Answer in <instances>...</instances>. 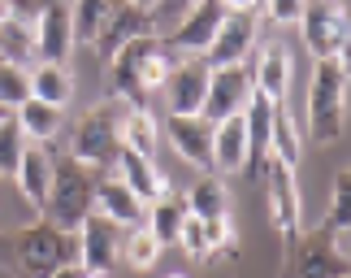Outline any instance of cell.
I'll return each mask as SVG.
<instances>
[{"label":"cell","mask_w":351,"mask_h":278,"mask_svg":"<svg viewBox=\"0 0 351 278\" xmlns=\"http://www.w3.org/2000/svg\"><path fill=\"white\" fill-rule=\"evenodd\" d=\"M13 248V261L26 278H52L65 266H78V244L74 235H65L57 227H48L44 218L39 222H26V227L9 240Z\"/></svg>","instance_id":"4"},{"label":"cell","mask_w":351,"mask_h":278,"mask_svg":"<svg viewBox=\"0 0 351 278\" xmlns=\"http://www.w3.org/2000/svg\"><path fill=\"white\" fill-rule=\"evenodd\" d=\"M243 161H247V130H243V113H239V117H226V122L213 126L208 165L221 178V174H243Z\"/></svg>","instance_id":"21"},{"label":"cell","mask_w":351,"mask_h":278,"mask_svg":"<svg viewBox=\"0 0 351 278\" xmlns=\"http://www.w3.org/2000/svg\"><path fill=\"white\" fill-rule=\"evenodd\" d=\"M31 35H35V65H65L74 52L70 5H44L31 22Z\"/></svg>","instance_id":"16"},{"label":"cell","mask_w":351,"mask_h":278,"mask_svg":"<svg viewBox=\"0 0 351 278\" xmlns=\"http://www.w3.org/2000/svg\"><path fill=\"white\" fill-rule=\"evenodd\" d=\"M300 13H304V5H287V0H278V5H261V18L278 22V26H300Z\"/></svg>","instance_id":"36"},{"label":"cell","mask_w":351,"mask_h":278,"mask_svg":"<svg viewBox=\"0 0 351 278\" xmlns=\"http://www.w3.org/2000/svg\"><path fill=\"white\" fill-rule=\"evenodd\" d=\"M13 183H18L22 200L31 205V209H44V196H48V183H52V152L39 148V143H26L22 165H18V174H13Z\"/></svg>","instance_id":"22"},{"label":"cell","mask_w":351,"mask_h":278,"mask_svg":"<svg viewBox=\"0 0 351 278\" xmlns=\"http://www.w3.org/2000/svg\"><path fill=\"white\" fill-rule=\"evenodd\" d=\"M160 91H165L169 117H195L199 109H204V91H208V65H204V57H178Z\"/></svg>","instance_id":"13"},{"label":"cell","mask_w":351,"mask_h":278,"mask_svg":"<svg viewBox=\"0 0 351 278\" xmlns=\"http://www.w3.org/2000/svg\"><path fill=\"white\" fill-rule=\"evenodd\" d=\"M109 9L104 0H83V5H70V35L74 44H96L104 22H109Z\"/></svg>","instance_id":"30"},{"label":"cell","mask_w":351,"mask_h":278,"mask_svg":"<svg viewBox=\"0 0 351 278\" xmlns=\"http://www.w3.org/2000/svg\"><path fill=\"white\" fill-rule=\"evenodd\" d=\"M347 235H334L326 227L304 231L287 248L282 278H347Z\"/></svg>","instance_id":"6"},{"label":"cell","mask_w":351,"mask_h":278,"mask_svg":"<svg viewBox=\"0 0 351 278\" xmlns=\"http://www.w3.org/2000/svg\"><path fill=\"white\" fill-rule=\"evenodd\" d=\"M156 5H113L109 9V22H104L100 39L91 48H96V57L109 65L121 48L130 44V39H143V35H160L156 31Z\"/></svg>","instance_id":"11"},{"label":"cell","mask_w":351,"mask_h":278,"mask_svg":"<svg viewBox=\"0 0 351 278\" xmlns=\"http://www.w3.org/2000/svg\"><path fill=\"white\" fill-rule=\"evenodd\" d=\"M5 18H13V5H5V0H0V22Z\"/></svg>","instance_id":"38"},{"label":"cell","mask_w":351,"mask_h":278,"mask_svg":"<svg viewBox=\"0 0 351 278\" xmlns=\"http://www.w3.org/2000/svg\"><path fill=\"white\" fill-rule=\"evenodd\" d=\"M173 61H178V52L165 44V35L130 39V44L109 61L117 104H126V109H147V96H152L156 87H165Z\"/></svg>","instance_id":"1"},{"label":"cell","mask_w":351,"mask_h":278,"mask_svg":"<svg viewBox=\"0 0 351 278\" xmlns=\"http://www.w3.org/2000/svg\"><path fill=\"white\" fill-rule=\"evenodd\" d=\"M265 196H269V222H274V231H278V240L282 244H295L304 235V200H300V178H295V170L291 165H282L269 157V165H265Z\"/></svg>","instance_id":"8"},{"label":"cell","mask_w":351,"mask_h":278,"mask_svg":"<svg viewBox=\"0 0 351 278\" xmlns=\"http://www.w3.org/2000/svg\"><path fill=\"white\" fill-rule=\"evenodd\" d=\"M70 96H74V78L65 65H31V100L65 109Z\"/></svg>","instance_id":"28"},{"label":"cell","mask_w":351,"mask_h":278,"mask_svg":"<svg viewBox=\"0 0 351 278\" xmlns=\"http://www.w3.org/2000/svg\"><path fill=\"white\" fill-rule=\"evenodd\" d=\"M96 213L109 218L113 227H121V231H134V227L143 222L147 205H143L117 174H100V183H96Z\"/></svg>","instance_id":"17"},{"label":"cell","mask_w":351,"mask_h":278,"mask_svg":"<svg viewBox=\"0 0 351 278\" xmlns=\"http://www.w3.org/2000/svg\"><path fill=\"white\" fill-rule=\"evenodd\" d=\"M160 257V244L147 235V227H134V231H121V248H117V261H126L130 270H152Z\"/></svg>","instance_id":"31"},{"label":"cell","mask_w":351,"mask_h":278,"mask_svg":"<svg viewBox=\"0 0 351 278\" xmlns=\"http://www.w3.org/2000/svg\"><path fill=\"white\" fill-rule=\"evenodd\" d=\"M269 113H274V104L252 96V104L243 109V130H247V161H243V174L247 178H261L274 148H269Z\"/></svg>","instance_id":"20"},{"label":"cell","mask_w":351,"mask_h":278,"mask_svg":"<svg viewBox=\"0 0 351 278\" xmlns=\"http://www.w3.org/2000/svg\"><path fill=\"white\" fill-rule=\"evenodd\" d=\"M347 218H351V183H347V170L334 174V192H330V209L321 218V227L334 231V235H347Z\"/></svg>","instance_id":"33"},{"label":"cell","mask_w":351,"mask_h":278,"mask_svg":"<svg viewBox=\"0 0 351 278\" xmlns=\"http://www.w3.org/2000/svg\"><path fill=\"white\" fill-rule=\"evenodd\" d=\"M9 117H13V113H9V109H5V104H0V122H9Z\"/></svg>","instance_id":"39"},{"label":"cell","mask_w":351,"mask_h":278,"mask_svg":"<svg viewBox=\"0 0 351 278\" xmlns=\"http://www.w3.org/2000/svg\"><path fill=\"white\" fill-rule=\"evenodd\" d=\"M13 122L22 126L26 143H39V148H48V143L61 135V126H65V109H52V104L26 100V104H18V109H13Z\"/></svg>","instance_id":"24"},{"label":"cell","mask_w":351,"mask_h":278,"mask_svg":"<svg viewBox=\"0 0 351 278\" xmlns=\"http://www.w3.org/2000/svg\"><path fill=\"white\" fill-rule=\"evenodd\" d=\"M261 44V5H226V18L213 35L204 52L208 70H226V65H247V57Z\"/></svg>","instance_id":"7"},{"label":"cell","mask_w":351,"mask_h":278,"mask_svg":"<svg viewBox=\"0 0 351 278\" xmlns=\"http://www.w3.org/2000/svg\"><path fill=\"white\" fill-rule=\"evenodd\" d=\"M52 278H91V274H87L83 266H65V270H57Z\"/></svg>","instance_id":"37"},{"label":"cell","mask_w":351,"mask_h":278,"mask_svg":"<svg viewBox=\"0 0 351 278\" xmlns=\"http://www.w3.org/2000/svg\"><path fill=\"white\" fill-rule=\"evenodd\" d=\"M186 200L178 192H169L165 200H156V205H147V235L160 244V248H169V244H178V235L186 227Z\"/></svg>","instance_id":"26"},{"label":"cell","mask_w":351,"mask_h":278,"mask_svg":"<svg viewBox=\"0 0 351 278\" xmlns=\"http://www.w3.org/2000/svg\"><path fill=\"white\" fill-rule=\"evenodd\" d=\"M300 35H304V44H308V52H313L317 61H347L351 13L343 5H330V0H321V5H304Z\"/></svg>","instance_id":"9"},{"label":"cell","mask_w":351,"mask_h":278,"mask_svg":"<svg viewBox=\"0 0 351 278\" xmlns=\"http://www.w3.org/2000/svg\"><path fill=\"white\" fill-rule=\"evenodd\" d=\"M22 152H26V135H22V126L13 122H0V174H18V165H22Z\"/></svg>","instance_id":"34"},{"label":"cell","mask_w":351,"mask_h":278,"mask_svg":"<svg viewBox=\"0 0 351 278\" xmlns=\"http://www.w3.org/2000/svg\"><path fill=\"white\" fill-rule=\"evenodd\" d=\"M117 135H121V148H126V152L152 157L156 152V139H160V126H156V117L147 113V109H126V104H121Z\"/></svg>","instance_id":"27"},{"label":"cell","mask_w":351,"mask_h":278,"mask_svg":"<svg viewBox=\"0 0 351 278\" xmlns=\"http://www.w3.org/2000/svg\"><path fill=\"white\" fill-rule=\"evenodd\" d=\"M178 244H182V253L191 257V261H204V253H208V244H204V222L186 218V227H182V235H178Z\"/></svg>","instance_id":"35"},{"label":"cell","mask_w":351,"mask_h":278,"mask_svg":"<svg viewBox=\"0 0 351 278\" xmlns=\"http://www.w3.org/2000/svg\"><path fill=\"white\" fill-rule=\"evenodd\" d=\"M31 100V65H13L0 61V104L13 113L18 104Z\"/></svg>","instance_id":"32"},{"label":"cell","mask_w":351,"mask_h":278,"mask_svg":"<svg viewBox=\"0 0 351 278\" xmlns=\"http://www.w3.org/2000/svg\"><path fill=\"white\" fill-rule=\"evenodd\" d=\"M165 139L169 148L182 157L186 165L195 170H208V152H213V122H204V117H169L165 122Z\"/></svg>","instance_id":"18"},{"label":"cell","mask_w":351,"mask_h":278,"mask_svg":"<svg viewBox=\"0 0 351 278\" xmlns=\"http://www.w3.org/2000/svg\"><path fill=\"white\" fill-rule=\"evenodd\" d=\"M308 130L317 143H334L347 130V61H317L308 83Z\"/></svg>","instance_id":"3"},{"label":"cell","mask_w":351,"mask_h":278,"mask_svg":"<svg viewBox=\"0 0 351 278\" xmlns=\"http://www.w3.org/2000/svg\"><path fill=\"white\" fill-rule=\"evenodd\" d=\"M74 244H78V266H83L91 278H104L117 266V248H121V227H113L109 218L91 213L83 227L74 231Z\"/></svg>","instance_id":"14"},{"label":"cell","mask_w":351,"mask_h":278,"mask_svg":"<svg viewBox=\"0 0 351 278\" xmlns=\"http://www.w3.org/2000/svg\"><path fill=\"white\" fill-rule=\"evenodd\" d=\"M269 148H274V161L291 165V170L304 157V130L287 104H274V113H269Z\"/></svg>","instance_id":"25"},{"label":"cell","mask_w":351,"mask_h":278,"mask_svg":"<svg viewBox=\"0 0 351 278\" xmlns=\"http://www.w3.org/2000/svg\"><path fill=\"white\" fill-rule=\"evenodd\" d=\"M256 87H252V70L247 65H226V70H208V91H204V109L199 117L204 122H226V117H239L252 104Z\"/></svg>","instance_id":"10"},{"label":"cell","mask_w":351,"mask_h":278,"mask_svg":"<svg viewBox=\"0 0 351 278\" xmlns=\"http://www.w3.org/2000/svg\"><path fill=\"white\" fill-rule=\"evenodd\" d=\"M169 278H182V274H169Z\"/></svg>","instance_id":"40"},{"label":"cell","mask_w":351,"mask_h":278,"mask_svg":"<svg viewBox=\"0 0 351 278\" xmlns=\"http://www.w3.org/2000/svg\"><path fill=\"white\" fill-rule=\"evenodd\" d=\"M0 61H13V65H35V35H31V22L13 18L0 22Z\"/></svg>","instance_id":"29"},{"label":"cell","mask_w":351,"mask_h":278,"mask_svg":"<svg viewBox=\"0 0 351 278\" xmlns=\"http://www.w3.org/2000/svg\"><path fill=\"white\" fill-rule=\"evenodd\" d=\"M247 70H252L256 96L269 100V104H287V91H291V48H287V39L274 35V39H265V44H256V61Z\"/></svg>","instance_id":"12"},{"label":"cell","mask_w":351,"mask_h":278,"mask_svg":"<svg viewBox=\"0 0 351 278\" xmlns=\"http://www.w3.org/2000/svg\"><path fill=\"white\" fill-rule=\"evenodd\" d=\"M113 165H117V178L126 183V187L139 196L143 205H156V200H165V196H169V178L156 170L152 157H139V152H126V148H121Z\"/></svg>","instance_id":"19"},{"label":"cell","mask_w":351,"mask_h":278,"mask_svg":"<svg viewBox=\"0 0 351 278\" xmlns=\"http://www.w3.org/2000/svg\"><path fill=\"white\" fill-rule=\"evenodd\" d=\"M182 200H186V213L195 222H226L230 218V192H226V183L217 174H199L195 187Z\"/></svg>","instance_id":"23"},{"label":"cell","mask_w":351,"mask_h":278,"mask_svg":"<svg viewBox=\"0 0 351 278\" xmlns=\"http://www.w3.org/2000/svg\"><path fill=\"white\" fill-rule=\"evenodd\" d=\"M96 183H100L96 170L74 161L70 152L52 157V183H48L44 209H39L44 222L57 227V231H65V235H74L91 213H96Z\"/></svg>","instance_id":"2"},{"label":"cell","mask_w":351,"mask_h":278,"mask_svg":"<svg viewBox=\"0 0 351 278\" xmlns=\"http://www.w3.org/2000/svg\"><path fill=\"white\" fill-rule=\"evenodd\" d=\"M226 18V5L221 0H199L182 13V22L173 26V35H165V44L178 52V57H204L213 35H217V26Z\"/></svg>","instance_id":"15"},{"label":"cell","mask_w":351,"mask_h":278,"mask_svg":"<svg viewBox=\"0 0 351 278\" xmlns=\"http://www.w3.org/2000/svg\"><path fill=\"white\" fill-rule=\"evenodd\" d=\"M117 122H121V104L117 100L87 109L74 122V130H70V157H74V161H83L87 170H96V174H104V170L117 161V152H121Z\"/></svg>","instance_id":"5"}]
</instances>
